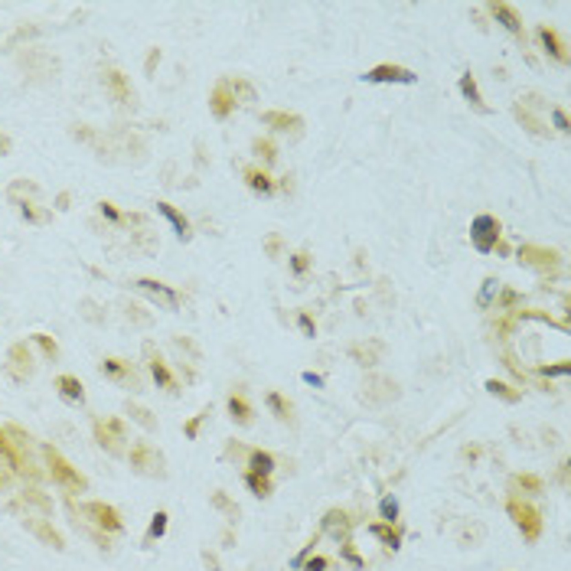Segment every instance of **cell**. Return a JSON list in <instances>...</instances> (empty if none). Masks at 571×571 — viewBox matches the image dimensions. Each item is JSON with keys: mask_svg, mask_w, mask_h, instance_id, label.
Segmentation results:
<instances>
[{"mask_svg": "<svg viewBox=\"0 0 571 571\" xmlns=\"http://www.w3.org/2000/svg\"><path fill=\"white\" fill-rule=\"evenodd\" d=\"M30 447H33V437L26 435L20 424H3L0 428V457L7 460V467L20 477L39 480V467L30 454Z\"/></svg>", "mask_w": 571, "mask_h": 571, "instance_id": "6da1fadb", "label": "cell"}, {"mask_svg": "<svg viewBox=\"0 0 571 571\" xmlns=\"http://www.w3.org/2000/svg\"><path fill=\"white\" fill-rule=\"evenodd\" d=\"M43 460H46V473H50V480L56 486H63L65 493H85L88 480L52 444H43Z\"/></svg>", "mask_w": 571, "mask_h": 571, "instance_id": "7a4b0ae2", "label": "cell"}, {"mask_svg": "<svg viewBox=\"0 0 571 571\" xmlns=\"http://www.w3.org/2000/svg\"><path fill=\"white\" fill-rule=\"evenodd\" d=\"M69 509H72L75 522L79 519H88L92 526H98L101 532H121L125 529V519H121V512L108 503H98V499H92L85 506H75V499H69Z\"/></svg>", "mask_w": 571, "mask_h": 571, "instance_id": "3957f363", "label": "cell"}, {"mask_svg": "<svg viewBox=\"0 0 571 571\" xmlns=\"http://www.w3.org/2000/svg\"><path fill=\"white\" fill-rule=\"evenodd\" d=\"M506 512H509V519L516 522V529L522 532L526 542H539V535H542V509L519 497H512L506 503Z\"/></svg>", "mask_w": 571, "mask_h": 571, "instance_id": "277c9868", "label": "cell"}, {"mask_svg": "<svg viewBox=\"0 0 571 571\" xmlns=\"http://www.w3.org/2000/svg\"><path fill=\"white\" fill-rule=\"evenodd\" d=\"M127 464L137 473H144V477H167L163 454L154 444H147V441H134V444L127 447Z\"/></svg>", "mask_w": 571, "mask_h": 571, "instance_id": "5b68a950", "label": "cell"}, {"mask_svg": "<svg viewBox=\"0 0 571 571\" xmlns=\"http://www.w3.org/2000/svg\"><path fill=\"white\" fill-rule=\"evenodd\" d=\"M95 441L105 447L108 454L121 457L127 454V428L121 418H95Z\"/></svg>", "mask_w": 571, "mask_h": 571, "instance_id": "8992f818", "label": "cell"}, {"mask_svg": "<svg viewBox=\"0 0 571 571\" xmlns=\"http://www.w3.org/2000/svg\"><path fill=\"white\" fill-rule=\"evenodd\" d=\"M470 242L477 251H493L499 242V219L497 216H490V212H484V216H477L470 222Z\"/></svg>", "mask_w": 571, "mask_h": 571, "instance_id": "52a82bcc", "label": "cell"}, {"mask_svg": "<svg viewBox=\"0 0 571 571\" xmlns=\"http://www.w3.org/2000/svg\"><path fill=\"white\" fill-rule=\"evenodd\" d=\"M144 356H147V369H150V375H154V382L160 385V388H167L170 395H176V392H180V382H176V375L170 373L167 360H163L160 353L154 349V343H147V346H144Z\"/></svg>", "mask_w": 571, "mask_h": 571, "instance_id": "ba28073f", "label": "cell"}, {"mask_svg": "<svg viewBox=\"0 0 571 571\" xmlns=\"http://www.w3.org/2000/svg\"><path fill=\"white\" fill-rule=\"evenodd\" d=\"M7 373H10L13 382H26L33 375V353L26 343H13L7 349Z\"/></svg>", "mask_w": 571, "mask_h": 571, "instance_id": "9c48e42d", "label": "cell"}, {"mask_svg": "<svg viewBox=\"0 0 571 571\" xmlns=\"http://www.w3.org/2000/svg\"><path fill=\"white\" fill-rule=\"evenodd\" d=\"M101 375L105 379H114V382L121 385H131V388H141V375H137V369L131 366L127 360H118V356H108V360H101Z\"/></svg>", "mask_w": 571, "mask_h": 571, "instance_id": "30bf717a", "label": "cell"}, {"mask_svg": "<svg viewBox=\"0 0 571 571\" xmlns=\"http://www.w3.org/2000/svg\"><path fill=\"white\" fill-rule=\"evenodd\" d=\"M519 261L529 268H539V271H552V268H559L561 255L555 249H546V245H522Z\"/></svg>", "mask_w": 571, "mask_h": 571, "instance_id": "8fae6325", "label": "cell"}, {"mask_svg": "<svg viewBox=\"0 0 571 571\" xmlns=\"http://www.w3.org/2000/svg\"><path fill=\"white\" fill-rule=\"evenodd\" d=\"M101 82H105V88H108V95H112L118 105H134V88H131V82H127V75L121 72V69H105V75H101Z\"/></svg>", "mask_w": 571, "mask_h": 571, "instance_id": "7c38bea8", "label": "cell"}, {"mask_svg": "<svg viewBox=\"0 0 571 571\" xmlns=\"http://www.w3.org/2000/svg\"><path fill=\"white\" fill-rule=\"evenodd\" d=\"M23 526L30 529V532L37 535L43 546H50V548H56V552H63L65 548V539L56 529H52V522L46 519V516H23Z\"/></svg>", "mask_w": 571, "mask_h": 571, "instance_id": "4fadbf2b", "label": "cell"}, {"mask_svg": "<svg viewBox=\"0 0 571 571\" xmlns=\"http://www.w3.org/2000/svg\"><path fill=\"white\" fill-rule=\"evenodd\" d=\"M134 287H137V291H144V294H150V298L157 300V304H163L167 311H176V307H180V294H176L174 287H167L163 281H154V278H137Z\"/></svg>", "mask_w": 571, "mask_h": 571, "instance_id": "5bb4252c", "label": "cell"}, {"mask_svg": "<svg viewBox=\"0 0 571 571\" xmlns=\"http://www.w3.org/2000/svg\"><path fill=\"white\" fill-rule=\"evenodd\" d=\"M362 79H366V82H398V85H408V82H415L418 75L411 72V69H405V65L382 63V65H373Z\"/></svg>", "mask_w": 571, "mask_h": 571, "instance_id": "9a60e30c", "label": "cell"}, {"mask_svg": "<svg viewBox=\"0 0 571 571\" xmlns=\"http://www.w3.org/2000/svg\"><path fill=\"white\" fill-rule=\"evenodd\" d=\"M209 112L216 114L219 121H225L229 114L236 112V95H232V85H229V79L216 82V88L209 92Z\"/></svg>", "mask_w": 571, "mask_h": 571, "instance_id": "2e32d148", "label": "cell"}, {"mask_svg": "<svg viewBox=\"0 0 571 571\" xmlns=\"http://www.w3.org/2000/svg\"><path fill=\"white\" fill-rule=\"evenodd\" d=\"M535 37H539V43H542V50L555 59V63H561V65H568L571 63V56H568V46L561 43V37H559V30H552L548 23H542L539 30H535Z\"/></svg>", "mask_w": 571, "mask_h": 571, "instance_id": "e0dca14e", "label": "cell"}, {"mask_svg": "<svg viewBox=\"0 0 571 571\" xmlns=\"http://www.w3.org/2000/svg\"><path fill=\"white\" fill-rule=\"evenodd\" d=\"M486 10L493 13V20H497L499 26H503V30H509V33H512V37L516 39H526V30H522V20H519V13L512 10V7H509V3H503V0H493V3H486Z\"/></svg>", "mask_w": 571, "mask_h": 571, "instance_id": "ac0fdd59", "label": "cell"}, {"mask_svg": "<svg viewBox=\"0 0 571 571\" xmlns=\"http://www.w3.org/2000/svg\"><path fill=\"white\" fill-rule=\"evenodd\" d=\"M261 121L274 131H294V134H300V127H304V118L294 112H264Z\"/></svg>", "mask_w": 571, "mask_h": 571, "instance_id": "d6986e66", "label": "cell"}, {"mask_svg": "<svg viewBox=\"0 0 571 571\" xmlns=\"http://www.w3.org/2000/svg\"><path fill=\"white\" fill-rule=\"evenodd\" d=\"M225 405H229V418H232L236 424H242V428H249V424L255 422V408L249 405V398L242 395V392H232Z\"/></svg>", "mask_w": 571, "mask_h": 571, "instance_id": "ffe728a7", "label": "cell"}, {"mask_svg": "<svg viewBox=\"0 0 571 571\" xmlns=\"http://www.w3.org/2000/svg\"><path fill=\"white\" fill-rule=\"evenodd\" d=\"M349 529H353V519H349L343 509H330V512L323 516V532H330V535H336V539L349 542Z\"/></svg>", "mask_w": 571, "mask_h": 571, "instance_id": "44dd1931", "label": "cell"}, {"mask_svg": "<svg viewBox=\"0 0 571 571\" xmlns=\"http://www.w3.org/2000/svg\"><path fill=\"white\" fill-rule=\"evenodd\" d=\"M157 212H160L163 219L174 225L176 236H180V238H189V236H193V229H189V219H187V216H183L180 209H176L174 203H163V199H160V203H157Z\"/></svg>", "mask_w": 571, "mask_h": 571, "instance_id": "7402d4cb", "label": "cell"}, {"mask_svg": "<svg viewBox=\"0 0 571 571\" xmlns=\"http://www.w3.org/2000/svg\"><path fill=\"white\" fill-rule=\"evenodd\" d=\"M460 92H464V98L470 101L473 112L490 114V105H486L484 95H480V88H477V79H473V72H464V75H460Z\"/></svg>", "mask_w": 571, "mask_h": 571, "instance_id": "603a6c76", "label": "cell"}, {"mask_svg": "<svg viewBox=\"0 0 571 571\" xmlns=\"http://www.w3.org/2000/svg\"><path fill=\"white\" fill-rule=\"evenodd\" d=\"M56 388H59V395H63L65 402H72V405H82V402H85V385L79 382L75 375H59V379H56Z\"/></svg>", "mask_w": 571, "mask_h": 571, "instance_id": "cb8c5ba5", "label": "cell"}, {"mask_svg": "<svg viewBox=\"0 0 571 571\" xmlns=\"http://www.w3.org/2000/svg\"><path fill=\"white\" fill-rule=\"evenodd\" d=\"M245 183H249V189H255V193H261V196H268V193H274V180L264 170H258V167H245Z\"/></svg>", "mask_w": 571, "mask_h": 571, "instance_id": "d4e9b609", "label": "cell"}, {"mask_svg": "<svg viewBox=\"0 0 571 571\" xmlns=\"http://www.w3.org/2000/svg\"><path fill=\"white\" fill-rule=\"evenodd\" d=\"M512 114H516V121H519V125L526 127L529 134H535V137H548V127L542 125V121H539L535 114H529V108H526V105H516V108H512Z\"/></svg>", "mask_w": 571, "mask_h": 571, "instance_id": "484cf974", "label": "cell"}, {"mask_svg": "<svg viewBox=\"0 0 571 571\" xmlns=\"http://www.w3.org/2000/svg\"><path fill=\"white\" fill-rule=\"evenodd\" d=\"M249 470L251 473H264V477H271L274 470V457L268 450H261V447H251L249 450Z\"/></svg>", "mask_w": 571, "mask_h": 571, "instance_id": "4316f807", "label": "cell"}, {"mask_svg": "<svg viewBox=\"0 0 571 571\" xmlns=\"http://www.w3.org/2000/svg\"><path fill=\"white\" fill-rule=\"evenodd\" d=\"M125 408H127V415H131V422H137L144 431H157V415H154L150 408L137 405V402H127Z\"/></svg>", "mask_w": 571, "mask_h": 571, "instance_id": "83f0119b", "label": "cell"}, {"mask_svg": "<svg viewBox=\"0 0 571 571\" xmlns=\"http://www.w3.org/2000/svg\"><path fill=\"white\" fill-rule=\"evenodd\" d=\"M373 535L382 539V546H388V548H398V542H402V529H398L395 522H375Z\"/></svg>", "mask_w": 571, "mask_h": 571, "instance_id": "f1b7e54d", "label": "cell"}, {"mask_svg": "<svg viewBox=\"0 0 571 571\" xmlns=\"http://www.w3.org/2000/svg\"><path fill=\"white\" fill-rule=\"evenodd\" d=\"M486 392H490V395H497V398H503V402H509V405H516V402L522 398L519 388H512V385L499 382V379H486Z\"/></svg>", "mask_w": 571, "mask_h": 571, "instance_id": "f546056e", "label": "cell"}, {"mask_svg": "<svg viewBox=\"0 0 571 571\" xmlns=\"http://www.w3.org/2000/svg\"><path fill=\"white\" fill-rule=\"evenodd\" d=\"M245 486H249L251 493L258 499H268L271 497V477H264V473H245Z\"/></svg>", "mask_w": 571, "mask_h": 571, "instance_id": "4dcf8cb0", "label": "cell"}, {"mask_svg": "<svg viewBox=\"0 0 571 571\" xmlns=\"http://www.w3.org/2000/svg\"><path fill=\"white\" fill-rule=\"evenodd\" d=\"M379 353H382V346H379V343H373V346H362V343L349 346V356L360 362V366H375V362H379Z\"/></svg>", "mask_w": 571, "mask_h": 571, "instance_id": "1f68e13d", "label": "cell"}, {"mask_svg": "<svg viewBox=\"0 0 571 571\" xmlns=\"http://www.w3.org/2000/svg\"><path fill=\"white\" fill-rule=\"evenodd\" d=\"M20 503H26V506H37L39 509V516H50L52 512V503H50V497H43L37 486H30V490H23L20 493Z\"/></svg>", "mask_w": 571, "mask_h": 571, "instance_id": "d6a6232c", "label": "cell"}, {"mask_svg": "<svg viewBox=\"0 0 571 571\" xmlns=\"http://www.w3.org/2000/svg\"><path fill=\"white\" fill-rule=\"evenodd\" d=\"M17 206H20V216H23L26 222H33V225L50 222V212H43L33 199H17Z\"/></svg>", "mask_w": 571, "mask_h": 571, "instance_id": "836d02e7", "label": "cell"}, {"mask_svg": "<svg viewBox=\"0 0 571 571\" xmlns=\"http://www.w3.org/2000/svg\"><path fill=\"white\" fill-rule=\"evenodd\" d=\"M268 408H271L281 422H291V418H294V405H291L281 392H271V395H268Z\"/></svg>", "mask_w": 571, "mask_h": 571, "instance_id": "e575fe53", "label": "cell"}, {"mask_svg": "<svg viewBox=\"0 0 571 571\" xmlns=\"http://www.w3.org/2000/svg\"><path fill=\"white\" fill-rule=\"evenodd\" d=\"M512 486H519L526 493H542V490H546L542 477H535V473H516V477H512Z\"/></svg>", "mask_w": 571, "mask_h": 571, "instance_id": "d590c367", "label": "cell"}, {"mask_svg": "<svg viewBox=\"0 0 571 571\" xmlns=\"http://www.w3.org/2000/svg\"><path fill=\"white\" fill-rule=\"evenodd\" d=\"M251 150H255V154H258L264 163H274V160H278V144H274V141H268V137H255Z\"/></svg>", "mask_w": 571, "mask_h": 571, "instance_id": "8d00e7d4", "label": "cell"}, {"mask_svg": "<svg viewBox=\"0 0 571 571\" xmlns=\"http://www.w3.org/2000/svg\"><path fill=\"white\" fill-rule=\"evenodd\" d=\"M212 506L222 509L225 516H229V522H238V506H236V503H232L229 497H225L222 490H216V493H212Z\"/></svg>", "mask_w": 571, "mask_h": 571, "instance_id": "74e56055", "label": "cell"}, {"mask_svg": "<svg viewBox=\"0 0 571 571\" xmlns=\"http://www.w3.org/2000/svg\"><path fill=\"white\" fill-rule=\"evenodd\" d=\"M33 343L43 349V356H46V360H56V356H59V343H56L50 333H33Z\"/></svg>", "mask_w": 571, "mask_h": 571, "instance_id": "f35d334b", "label": "cell"}, {"mask_svg": "<svg viewBox=\"0 0 571 571\" xmlns=\"http://www.w3.org/2000/svg\"><path fill=\"white\" fill-rule=\"evenodd\" d=\"M163 532H167V512L160 509V512H154V519H150V529H147V535H144V542L150 546V542H154V539H160Z\"/></svg>", "mask_w": 571, "mask_h": 571, "instance_id": "ab89813d", "label": "cell"}, {"mask_svg": "<svg viewBox=\"0 0 571 571\" xmlns=\"http://www.w3.org/2000/svg\"><path fill=\"white\" fill-rule=\"evenodd\" d=\"M209 415H212L209 408H203V411H199V415H196V418H189V422L183 424V435H187V437H196V435H199V424L206 422V418H209Z\"/></svg>", "mask_w": 571, "mask_h": 571, "instance_id": "60d3db41", "label": "cell"}, {"mask_svg": "<svg viewBox=\"0 0 571 571\" xmlns=\"http://www.w3.org/2000/svg\"><path fill=\"white\" fill-rule=\"evenodd\" d=\"M291 268H294V274H307V268H311V255H307V251H294V255H291Z\"/></svg>", "mask_w": 571, "mask_h": 571, "instance_id": "b9f144b4", "label": "cell"}, {"mask_svg": "<svg viewBox=\"0 0 571 571\" xmlns=\"http://www.w3.org/2000/svg\"><path fill=\"white\" fill-rule=\"evenodd\" d=\"M98 212H101V216H108L112 222H125V216L114 209V203H108V199H101V203H98Z\"/></svg>", "mask_w": 571, "mask_h": 571, "instance_id": "7bdbcfd3", "label": "cell"}, {"mask_svg": "<svg viewBox=\"0 0 571 571\" xmlns=\"http://www.w3.org/2000/svg\"><path fill=\"white\" fill-rule=\"evenodd\" d=\"M382 516H385V522H395L398 519V503H395V497H385L382 499Z\"/></svg>", "mask_w": 571, "mask_h": 571, "instance_id": "ee69618b", "label": "cell"}, {"mask_svg": "<svg viewBox=\"0 0 571 571\" xmlns=\"http://www.w3.org/2000/svg\"><path fill=\"white\" fill-rule=\"evenodd\" d=\"M539 373H542V375H568V373H571V362H568V360H561L559 366H542Z\"/></svg>", "mask_w": 571, "mask_h": 571, "instance_id": "f6af8a7d", "label": "cell"}, {"mask_svg": "<svg viewBox=\"0 0 571 571\" xmlns=\"http://www.w3.org/2000/svg\"><path fill=\"white\" fill-rule=\"evenodd\" d=\"M552 121H555V127H559L561 134L568 131V114L561 112V108H552Z\"/></svg>", "mask_w": 571, "mask_h": 571, "instance_id": "bcb514c9", "label": "cell"}, {"mask_svg": "<svg viewBox=\"0 0 571 571\" xmlns=\"http://www.w3.org/2000/svg\"><path fill=\"white\" fill-rule=\"evenodd\" d=\"M497 284H499L497 278H486V281H484V294H480V304H484V307L490 304V294L497 291Z\"/></svg>", "mask_w": 571, "mask_h": 571, "instance_id": "7dc6e473", "label": "cell"}, {"mask_svg": "<svg viewBox=\"0 0 571 571\" xmlns=\"http://www.w3.org/2000/svg\"><path fill=\"white\" fill-rule=\"evenodd\" d=\"M300 568H304V571H323V568H330V561H326V559H311V561H304Z\"/></svg>", "mask_w": 571, "mask_h": 571, "instance_id": "c3c4849f", "label": "cell"}, {"mask_svg": "<svg viewBox=\"0 0 571 571\" xmlns=\"http://www.w3.org/2000/svg\"><path fill=\"white\" fill-rule=\"evenodd\" d=\"M157 65H160V50H150V56H147V63H144V72H154V69H157Z\"/></svg>", "mask_w": 571, "mask_h": 571, "instance_id": "681fc988", "label": "cell"}, {"mask_svg": "<svg viewBox=\"0 0 571 571\" xmlns=\"http://www.w3.org/2000/svg\"><path fill=\"white\" fill-rule=\"evenodd\" d=\"M300 330H304L307 336H313V333H317V323L311 320V313H300Z\"/></svg>", "mask_w": 571, "mask_h": 571, "instance_id": "f907efd6", "label": "cell"}, {"mask_svg": "<svg viewBox=\"0 0 571 571\" xmlns=\"http://www.w3.org/2000/svg\"><path fill=\"white\" fill-rule=\"evenodd\" d=\"M264 245H268V255H271V258H278V251H281V238L271 236L268 242H264Z\"/></svg>", "mask_w": 571, "mask_h": 571, "instance_id": "816d5d0a", "label": "cell"}, {"mask_svg": "<svg viewBox=\"0 0 571 571\" xmlns=\"http://www.w3.org/2000/svg\"><path fill=\"white\" fill-rule=\"evenodd\" d=\"M10 473H13V470L7 467V460L0 457V486H7V484H10Z\"/></svg>", "mask_w": 571, "mask_h": 571, "instance_id": "f5cc1de1", "label": "cell"}, {"mask_svg": "<svg viewBox=\"0 0 571 571\" xmlns=\"http://www.w3.org/2000/svg\"><path fill=\"white\" fill-rule=\"evenodd\" d=\"M10 150H13V141L7 134H0V157H7Z\"/></svg>", "mask_w": 571, "mask_h": 571, "instance_id": "db71d44e", "label": "cell"}, {"mask_svg": "<svg viewBox=\"0 0 571 571\" xmlns=\"http://www.w3.org/2000/svg\"><path fill=\"white\" fill-rule=\"evenodd\" d=\"M69 203H72V196H69V193H59V196H56V209H69Z\"/></svg>", "mask_w": 571, "mask_h": 571, "instance_id": "11a10c76", "label": "cell"}, {"mask_svg": "<svg viewBox=\"0 0 571 571\" xmlns=\"http://www.w3.org/2000/svg\"><path fill=\"white\" fill-rule=\"evenodd\" d=\"M203 559H206V565H209V568H212V571H219V561H216V559H212V555H209V552H206V555H203Z\"/></svg>", "mask_w": 571, "mask_h": 571, "instance_id": "9f6ffc18", "label": "cell"}, {"mask_svg": "<svg viewBox=\"0 0 571 571\" xmlns=\"http://www.w3.org/2000/svg\"><path fill=\"white\" fill-rule=\"evenodd\" d=\"M503 304H516V294H512V291H503Z\"/></svg>", "mask_w": 571, "mask_h": 571, "instance_id": "6f0895ef", "label": "cell"}]
</instances>
